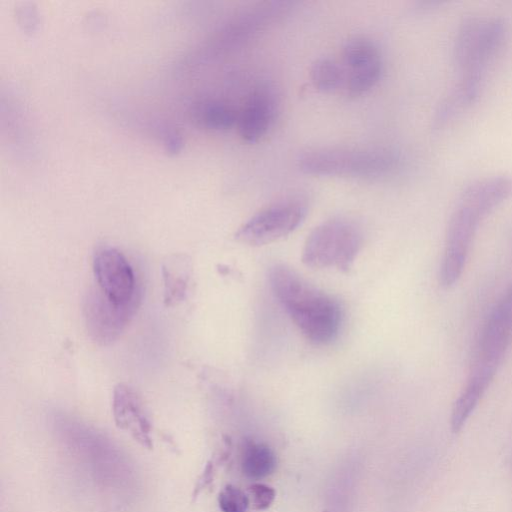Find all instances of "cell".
Instances as JSON below:
<instances>
[{
    "instance_id": "cell-1",
    "label": "cell",
    "mask_w": 512,
    "mask_h": 512,
    "mask_svg": "<svg viewBox=\"0 0 512 512\" xmlns=\"http://www.w3.org/2000/svg\"><path fill=\"white\" fill-rule=\"evenodd\" d=\"M512 342V284L494 305L480 331L467 381L456 399L451 429L459 432L492 382Z\"/></svg>"
},
{
    "instance_id": "cell-2",
    "label": "cell",
    "mask_w": 512,
    "mask_h": 512,
    "mask_svg": "<svg viewBox=\"0 0 512 512\" xmlns=\"http://www.w3.org/2000/svg\"><path fill=\"white\" fill-rule=\"evenodd\" d=\"M268 279L273 294L309 341L326 344L337 336L342 312L330 295L310 285L285 265L271 267Z\"/></svg>"
},
{
    "instance_id": "cell-3",
    "label": "cell",
    "mask_w": 512,
    "mask_h": 512,
    "mask_svg": "<svg viewBox=\"0 0 512 512\" xmlns=\"http://www.w3.org/2000/svg\"><path fill=\"white\" fill-rule=\"evenodd\" d=\"M397 161L396 155L384 148H318L301 154L298 167L314 176L377 178L390 173Z\"/></svg>"
},
{
    "instance_id": "cell-4",
    "label": "cell",
    "mask_w": 512,
    "mask_h": 512,
    "mask_svg": "<svg viewBox=\"0 0 512 512\" xmlns=\"http://www.w3.org/2000/svg\"><path fill=\"white\" fill-rule=\"evenodd\" d=\"M55 427L64 443L103 481L119 485L129 479L130 471L127 462L102 434L63 415L56 417Z\"/></svg>"
},
{
    "instance_id": "cell-5",
    "label": "cell",
    "mask_w": 512,
    "mask_h": 512,
    "mask_svg": "<svg viewBox=\"0 0 512 512\" xmlns=\"http://www.w3.org/2000/svg\"><path fill=\"white\" fill-rule=\"evenodd\" d=\"M362 244L360 228L351 220L335 218L317 226L308 236L302 261L314 268L347 271Z\"/></svg>"
},
{
    "instance_id": "cell-6",
    "label": "cell",
    "mask_w": 512,
    "mask_h": 512,
    "mask_svg": "<svg viewBox=\"0 0 512 512\" xmlns=\"http://www.w3.org/2000/svg\"><path fill=\"white\" fill-rule=\"evenodd\" d=\"M306 214L307 206L301 200L279 201L254 214L237 230L235 237L250 246L270 244L293 232Z\"/></svg>"
},
{
    "instance_id": "cell-7",
    "label": "cell",
    "mask_w": 512,
    "mask_h": 512,
    "mask_svg": "<svg viewBox=\"0 0 512 512\" xmlns=\"http://www.w3.org/2000/svg\"><path fill=\"white\" fill-rule=\"evenodd\" d=\"M93 271L98 289L110 301L119 305H130L139 301L133 269L117 249H98L93 258Z\"/></svg>"
},
{
    "instance_id": "cell-8",
    "label": "cell",
    "mask_w": 512,
    "mask_h": 512,
    "mask_svg": "<svg viewBox=\"0 0 512 512\" xmlns=\"http://www.w3.org/2000/svg\"><path fill=\"white\" fill-rule=\"evenodd\" d=\"M345 85L349 94L358 96L373 88L382 73L378 47L369 39L354 37L343 47Z\"/></svg>"
},
{
    "instance_id": "cell-9",
    "label": "cell",
    "mask_w": 512,
    "mask_h": 512,
    "mask_svg": "<svg viewBox=\"0 0 512 512\" xmlns=\"http://www.w3.org/2000/svg\"><path fill=\"white\" fill-rule=\"evenodd\" d=\"M478 215L475 207H463L450 223L440 266V282L444 287L454 285L463 272Z\"/></svg>"
},
{
    "instance_id": "cell-10",
    "label": "cell",
    "mask_w": 512,
    "mask_h": 512,
    "mask_svg": "<svg viewBox=\"0 0 512 512\" xmlns=\"http://www.w3.org/2000/svg\"><path fill=\"white\" fill-rule=\"evenodd\" d=\"M137 303L119 305L106 298L99 289L90 291L85 299L84 317L92 339L104 345L113 342L129 323Z\"/></svg>"
},
{
    "instance_id": "cell-11",
    "label": "cell",
    "mask_w": 512,
    "mask_h": 512,
    "mask_svg": "<svg viewBox=\"0 0 512 512\" xmlns=\"http://www.w3.org/2000/svg\"><path fill=\"white\" fill-rule=\"evenodd\" d=\"M112 406L116 425L129 433L141 446L151 449V424L135 390L126 384L117 385Z\"/></svg>"
},
{
    "instance_id": "cell-12",
    "label": "cell",
    "mask_w": 512,
    "mask_h": 512,
    "mask_svg": "<svg viewBox=\"0 0 512 512\" xmlns=\"http://www.w3.org/2000/svg\"><path fill=\"white\" fill-rule=\"evenodd\" d=\"M275 105L270 93L255 91L246 101L237 117L239 135L249 143L261 140L272 125Z\"/></svg>"
},
{
    "instance_id": "cell-13",
    "label": "cell",
    "mask_w": 512,
    "mask_h": 512,
    "mask_svg": "<svg viewBox=\"0 0 512 512\" xmlns=\"http://www.w3.org/2000/svg\"><path fill=\"white\" fill-rule=\"evenodd\" d=\"M276 455L264 443L246 441L242 450L241 467L244 475L259 480L272 474L276 468Z\"/></svg>"
},
{
    "instance_id": "cell-14",
    "label": "cell",
    "mask_w": 512,
    "mask_h": 512,
    "mask_svg": "<svg viewBox=\"0 0 512 512\" xmlns=\"http://www.w3.org/2000/svg\"><path fill=\"white\" fill-rule=\"evenodd\" d=\"M201 125L214 130H225L237 123L238 113L230 105L220 101L201 103L196 111Z\"/></svg>"
},
{
    "instance_id": "cell-15",
    "label": "cell",
    "mask_w": 512,
    "mask_h": 512,
    "mask_svg": "<svg viewBox=\"0 0 512 512\" xmlns=\"http://www.w3.org/2000/svg\"><path fill=\"white\" fill-rule=\"evenodd\" d=\"M310 79L320 92L330 93L345 83V71L330 58H319L311 66Z\"/></svg>"
},
{
    "instance_id": "cell-16",
    "label": "cell",
    "mask_w": 512,
    "mask_h": 512,
    "mask_svg": "<svg viewBox=\"0 0 512 512\" xmlns=\"http://www.w3.org/2000/svg\"><path fill=\"white\" fill-rule=\"evenodd\" d=\"M222 512H246L250 505L248 496L233 485H226L218 496Z\"/></svg>"
},
{
    "instance_id": "cell-17",
    "label": "cell",
    "mask_w": 512,
    "mask_h": 512,
    "mask_svg": "<svg viewBox=\"0 0 512 512\" xmlns=\"http://www.w3.org/2000/svg\"><path fill=\"white\" fill-rule=\"evenodd\" d=\"M275 496V490L262 483H254L248 488L249 502L257 510H265L270 507Z\"/></svg>"
}]
</instances>
